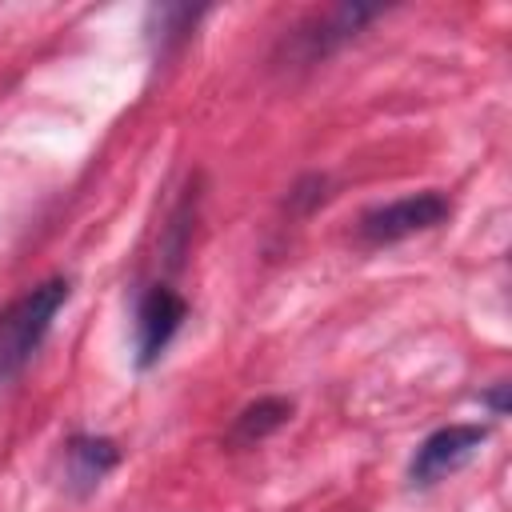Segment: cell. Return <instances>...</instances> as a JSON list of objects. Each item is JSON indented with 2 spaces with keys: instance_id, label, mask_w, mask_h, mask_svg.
<instances>
[{
  "instance_id": "cell-4",
  "label": "cell",
  "mask_w": 512,
  "mask_h": 512,
  "mask_svg": "<svg viewBox=\"0 0 512 512\" xmlns=\"http://www.w3.org/2000/svg\"><path fill=\"white\" fill-rule=\"evenodd\" d=\"M184 316H188V304L168 284H152L140 296V304H136V368H152L164 356V348L180 332Z\"/></svg>"
},
{
  "instance_id": "cell-2",
  "label": "cell",
  "mask_w": 512,
  "mask_h": 512,
  "mask_svg": "<svg viewBox=\"0 0 512 512\" xmlns=\"http://www.w3.org/2000/svg\"><path fill=\"white\" fill-rule=\"evenodd\" d=\"M452 216V200L436 188L428 192H416V196H400V200H388V204H376L360 216L356 232L364 244L380 248V244H396V240H408L416 232H428L436 224H444Z\"/></svg>"
},
{
  "instance_id": "cell-5",
  "label": "cell",
  "mask_w": 512,
  "mask_h": 512,
  "mask_svg": "<svg viewBox=\"0 0 512 512\" xmlns=\"http://www.w3.org/2000/svg\"><path fill=\"white\" fill-rule=\"evenodd\" d=\"M64 460H68V488L76 496H88L120 464V448L108 436H72L64 448Z\"/></svg>"
},
{
  "instance_id": "cell-9",
  "label": "cell",
  "mask_w": 512,
  "mask_h": 512,
  "mask_svg": "<svg viewBox=\"0 0 512 512\" xmlns=\"http://www.w3.org/2000/svg\"><path fill=\"white\" fill-rule=\"evenodd\" d=\"M480 404L492 408V416H508V384H496V388L480 392Z\"/></svg>"
},
{
  "instance_id": "cell-6",
  "label": "cell",
  "mask_w": 512,
  "mask_h": 512,
  "mask_svg": "<svg viewBox=\"0 0 512 512\" xmlns=\"http://www.w3.org/2000/svg\"><path fill=\"white\" fill-rule=\"evenodd\" d=\"M372 16H380V8H368V4H340V8L324 12V16L316 20V32H300L304 56H308V60L328 56L336 44H344L348 36H356Z\"/></svg>"
},
{
  "instance_id": "cell-1",
  "label": "cell",
  "mask_w": 512,
  "mask_h": 512,
  "mask_svg": "<svg viewBox=\"0 0 512 512\" xmlns=\"http://www.w3.org/2000/svg\"><path fill=\"white\" fill-rule=\"evenodd\" d=\"M68 296H72L68 276H48L44 284L20 292L8 308H0V384L20 376L24 364L40 352V344L52 332V320L68 304Z\"/></svg>"
},
{
  "instance_id": "cell-7",
  "label": "cell",
  "mask_w": 512,
  "mask_h": 512,
  "mask_svg": "<svg viewBox=\"0 0 512 512\" xmlns=\"http://www.w3.org/2000/svg\"><path fill=\"white\" fill-rule=\"evenodd\" d=\"M288 420H292V400H284V396H260L256 404H248V408L236 416L232 440H236V444H256V440L272 436L276 428H284Z\"/></svg>"
},
{
  "instance_id": "cell-8",
  "label": "cell",
  "mask_w": 512,
  "mask_h": 512,
  "mask_svg": "<svg viewBox=\"0 0 512 512\" xmlns=\"http://www.w3.org/2000/svg\"><path fill=\"white\" fill-rule=\"evenodd\" d=\"M204 16V8H152V20H160V32H152V44L160 56L176 52L188 36H192V24Z\"/></svg>"
},
{
  "instance_id": "cell-3",
  "label": "cell",
  "mask_w": 512,
  "mask_h": 512,
  "mask_svg": "<svg viewBox=\"0 0 512 512\" xmlns=\"http://www.w3.org/2000/svg\"><path fill=\"white\" fill-rule=\"evenodd\" d=\"M488 440V428L484 424H448V428H436L420 440L416 456H412V468H408V480L416 488H428L452 472H460L476 452L480 444Z\"/></svg>"
}]
</instances>
